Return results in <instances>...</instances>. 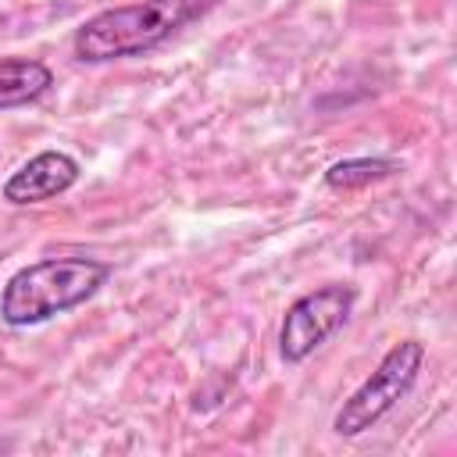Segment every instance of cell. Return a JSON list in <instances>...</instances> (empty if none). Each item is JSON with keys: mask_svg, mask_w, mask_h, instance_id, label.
<instances>
[{"mask_svg": "<svg viewBox=\"0 0 457 457\" xmlns=\"http://www.w3.org/2000/svg\"><path fill=\"white\" fill-rule=\"evenodd\" d=\"M221 0H139L93 14L75 32V57L86 64H104L118 57L146 54L168 43L175 32L214 11Z\"/></svg>", "mask_w": 457, "mask_h": 457, "instance_id": "cell-1", "label": "cell"}, {"mask_svg": "<svg viewBox=\"0 0 457 457\" xmlns=\"http://www.w3.org/2000/svg\"><path fill=\"white\" fill-rule=\"evenodd\" d=\"M111 278V264L93 257H43L14 271L0 293V318L11 328L50 321L86 303Z\"/></svg>", "mask_w": 457, "mask_h": 457, "instance_id": "cell-2", "label": "cell"}, {"mask_svg": "<svg viewBox=\"0 0 457 457\" xmlns=\"http://www.w3.org/2000/svg\"><path fill=\"white\" fill-rule=\"evenodd\" d=\"M421 361H425V346H421L418 339L396 343V346L378 361V368L371 371V378H364V382L343 400V407H339L336 418H332V428H336L339 436H361L364 428H371L386 411H393V407L411 393V386L418 382Z\"/></svg>", "mask_w": 457, "mask_h": 457, "instance_id": "cell-3", "label": "cell"}, {"mask_svg": "<svg viewBox=\"0 0 457 457\" xmlns=\"http://www.w3.org/2000/svg\"><path fill=\"white\" fill-rule=\"evenodd\" d=\"M353 303H357V289L346 282H332V286H321V289L293 300L282 318V328H278L282 357L289 364L307 361L325 339H332L346 325Z\"/></svg>", "mask_w": 457, "mask_h": 457, "instance_id": "cell-4", "label": "cell"}, {"mask_svg": "<svg viewBox=\"0 0 457 457\" xmlns=\"http://www.w3.org/2000/svg\"><path fill=\"white\" fill-rule=\"evenodd\" d=\"M79 179V161L64 150H43L29 157L7 182H4V200L7 204H39L50 196H61L71 189Z\"/></svg>", "mask_w": 457, "mask_h": 457, "instance_id": "cell-5", "label": "cell"}, {"mask_svg": "<svg viewBox=\"0 0 457 457\" xmlns=\"http://www.w3.org/2000/svg\"><path fill=\"white\" fill-rule=\"evenodd\" d=\"M54 86V71L32 57H0V107L39 100Z\"/></svg>", "mask_w": 457, "mask_h": 457, "instance_id": "cell-6", "label": "cell"}, {"mask_svg": "<svg viewBox=\"0 0 457 457\" xmlns=\"http://www.w3.org/2000/svg\"><path fill=\"white\" fill-rule=\"evenodd\" d=\"M393 171H396V161H389V157H346L325 171V182L332 189H361L368 182L389 179Z\"/></svg>", "mask_w": 457, "mask_h": 457, "instance_id": "cell-7", "label": "cell"}]
</instances>
